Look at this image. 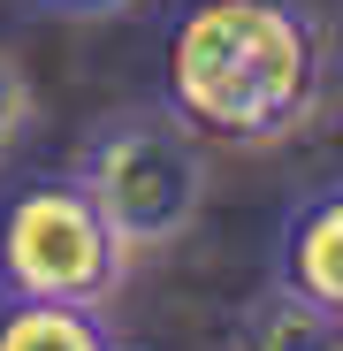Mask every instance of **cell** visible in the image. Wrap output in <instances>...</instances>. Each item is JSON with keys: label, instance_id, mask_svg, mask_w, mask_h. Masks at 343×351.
Returning <instances> with one entry per match:
<instances>
[{"label": "cell", "instance_id": "3", "mask_svg": "<svg viewBox=\"0 0 343 351\" xmlns=\"http://www.w3.org/2000/svg\"><path fill=\"white\" fill-rule=\"evenodd\" d=\"M130 275V245L77 176H23L0 199V298L107 306Z\"/></svg>", "mask_w": 343, "mask_h": 351}, {"label": "cell", "instance_id": "6", "mask_svg": "<svg viewBox=\"0 0 343 351\" xmlns=\"http://www.w3.org/2000/svg\"><path fill=\"white\" fill-rule=\"evenodd\" d=\"M31 123H38V92H31V77L8 62V53H0V176H8V160L23 153Z\"/></svg>", "mask_w": 343, "mask_h": 351}, {"label": "cell", "instance_id": "5", "mask_svg": "<svg viewBox=\"0 0 343 351\" xmlns=\"http://www.w3.org/2000/svg\"><path fill=\"white\" fill-rule=\"evenodd\" d=\"M229 351H343L335 321L320 306H305L298 290L267 282L259 298H244V313L229 321Z\"/></svg>", "mask_w": 343, "mask_h": 351}, {"label": "cell", "instance_id": "1", "mask_svg": "<svg viewBox=\"0 0 343 351\" xmlns=\"http://www.w3.org/2000/svg\"><path fill=\"white\" fill-rule=\"evenodd\" d=\"M328 84L320 23L298 0H199L160 53V107L214 145H282Z\"/></svg>", "mask_w": 343, "mask_h": 351}, {"label": "cell", "instance_id": "2", "mask_svg": "<svg viewBox=\"0 0 343 351\" xmlns=\"http://www.w3.org/2000/svg\"><path fill=\"white\" fill-rule=\"evenodd\" d=\"M69 176L99 199L114 237L138 252H168L206 206V153L199 130H183L168 107H114L84 130Z\"/></svg>", "mask_w": 343, "mask_h": 351}, {"label": "cell", "instance_id": "7", "mask_svg": "<svg viewBox=\"0 0 343 351\" xmlns=\"http://www.w3.org/2000/svg\"><path fill=\"white\" fill-rule=\"evenodd\" d=\"M46 16H114V8H130V0H38Z\"/></svg>", "mask_w": 343, "mask_h": 351}, {"label": "cell", "instance_id": "4", "mask_svg": "<svg viewBox=\"0 0 343 351\" xmlns=\"http://www.w3.org/2000/svg\"><path fill=\"white\" fill-rule=\"evenodd\" d=\"M0 351H123V343L107 328V306L0 298Z\"/></svg>", "mask_w": 343, "mask_h": 351}]
</instances>
